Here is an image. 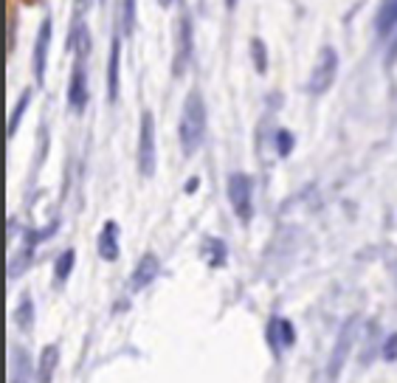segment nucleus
I'll return each instance as SVG.
<instances>
[{
  "label": "nucleus",
  "mask_w": 397,
  "mask_h": 383,
  "mask_svg": "<svg viewBox=\"0 0 397 383\" xmlns=\"http://www.w3.org/2000/svg\"><path fill=\"white\" fill-rule=\"evenodd\" d=\"M268 341L273 344V349L293 344V341H296L293 324H290V321H285V318H273V321H270V327H268Z\"/></svg>",
  "instance_id": "obj_12"
},
{
  "label": "nucleus",
  "mask_w": 397,
  "mask_h": 383,
  "mask_svg": "<svg viewBox=\"0 0 397 383\" xmlns=\"http://www.w3.org/2000/svg\"><path fill=\"white\" fill-rule=\"evenodd\" d=\"M56 364H59V349L54 344H48L40 355V364H37V383H51Z\"/></svg>",
  "instance_id": "obj_13"
},
{
  "label": "nucleus",
  "mask_w": 397,
  "mask_h": 383,
  "mask_svg": "<svg viewBox=\"0 0 397 383\" xmlns=\"http://www.w3.org/2000/svg\"><path fill=\"white\" fill-rule=\"evenodd\" d=\"M203 256H206V262L211 265V268H220V265L226 262V245H223L220 240H211V237H208Z\"/></svg>",
  "instance_id": "obj_16"
},
{
  "label": "nucleus",
  "mask_w": 397,
  "mask_h": 383,
  "mask_svg": "<svg viewBox=\"0 0 397 383\" xmlns=\"http://www.w3.org/2000/svg\"><path fill=\"white\" fill-rule=\"evenodd\" d=\"M82 3H87V0H82Z\"/></svg>",
  "instance_id": "obj_28"
},
{
  "label": "nucleus",
  "mask_w": 397,
  "mask_h": 383,
  "mask_svg": "<svg viewBox=\"0 0 397 383\" xmlns=\"http://www.w3.org/2000/svg\"><path fill=\"white\" fill-rule=\"evenodd\" d=\"M133 28H136V0H125V6H121V32L133 34Z\"/></svg>",
  "instance_id": "obj_18"
},
{
  "label": "nucleus",
  "mask_w": 397,
  "mask_h": 383,
  "mask_svg": "<svg viewBox=\"0 0 397 383\" xmlns=\"http://www.w3.org/2000/svg\"><path fill=\"white\" fill-rule=\"evenodd\" d=\"M375 25H378L380 34H389L397 25V0H383L380 9H378V17H375Z\"/></svg>",
  "instance_id": "obj_14"
},
{
  "label": "nucleus",
  "mask_w": 397,
  "mask_h": 383,
  "mask_svg": "<svg viewBox=\"0 0 397 383\" xmlns=\"http://www.w3.org/2000/svg\"><path fill=\"white\" fill-rule=\"evenodd\" d=\"M380 352H383L386 361H397V333H391V336L383 341V349H380Z\"/></svg>",
  "instance_id": "obj_21"
},
{
  "label": "nucleus",
  "mask_w": 397,
  "mask_h": 383,
  "mask_svg": "<svg viewBox=\"0 0 397 383\" xmlns=\"http://www.w3.org/2000/svg\"><path fill=\"white\" fill-rule=\"evenodd\" d=\"M203 135H206V105H203V96L197 91H192L186 96V102H183L180 124H178V138H180L183 153L192 155L203 144Z\"/></svg>",
  "instance_id": "obj_1"
},
{
  "label": "nucleus",
  "mask_w": 397,
  "mask_h": 383,
  "mask_svg": "<svg viewBox=\"0 0 397 383\" xmlns=\"http://www.w3.org/2000/svg\"><path fill=\"white\" fill-rule=\"evenodd\" d=\"M158 268H161L158 256H155V254H144V256L138 259V265H136L133 276H130V290H144L149 282H155Z\"/></svg>",
  "instance_id": "obj_9"
},
{
  "label": "nucleus",
  "mask_w": 397,
  "mask_h": 383,
  "mask_svg": "<svg viewBox=\"0 0 397 383\" xmlns=\"http://www.w3.org/2000/svg\"><path fill=\"white\" fill-rule=\"evenodd\" d=\"M68 105L76 113H82L87 107V79H85L82 63L74 65V74H71V82H68Z\"/></svg>",
  "instance_id": "obj_10"
},
{
  "label": "nucleus",
  "mask_w": 397,
  "mask_h": 383,
  "mask_svg": "<svg viewBox=\"0 0 397 383\" xmlns=\"http://www.w3.org/2000/svg\"><path fill=\"white\" fill-rule=\"evenodd\" d=\"M12 383H25V372H20V377H14Z\"/></svg>",
  "instance_id": "obj_26"
},
{
  "label": "nucleus",
  "mask_w": 397,
  "mask_h": 383,
  "mask_svg": "<svg viewBox=\"0 0 397 383\" xmlns=\"http://www.w3.org/2000/svg\"><path fill=\"white\" fill-rule=\"evenodd\" d=\"M197 184H200V181H197V178H192V181L186 184V192H195V189H197Z\"/></svg>",
  "instance_id": "obj_24"
},
{
  "label": "nucleus",
  "mask_w": 397,
  "mask_h": 383,
  "mask_svg": "<svg viewBox=\"0 0 397 383\" xmlns=\"http://www.w3.org/2000/svg\"><path fill=\"white\" fill-rule=\"evenodd\" d=\"M158 3H161V6L167 9V6H172V3H175V0H158Z\"/></svg>",
  "instance_id": "obj_27"
},
{
  "label": "nucleus",
  "mask_w": 397,
  "mask_h": 383,
  "mask_svg": "<svg viewBox=\"0 0 397 383\" xmlns=\"http://www.w3.org/2000/svg\"><path fill=\"white\" fill-rule=\"evenodd\" d=\"M99 256L105 262H116L118 259V223L107 220L102 226V234H99Z\"/></svg>",
  "instance_id": "obj_11"
},
{
  "label": "nucleus",
  "mask_w": 397,
  "mask_h": 383,
  "mask_svg": "<svg viewBox=\"0 0 397 383\" xmlns=\"http://www.w3.org/2000/svg\"><path fill=\"white\" fill-rule=\"evenodd\" d=\"M32 321H34V305H32V299H23L20 307H17V324H20V330H32Z\"/></svg>",
  "instance_id": "obj_19"
},
{
  "label": "nucleus",
  "mask_w": 397,
  "mask_h": 383,
  "mask_svg": "<svg viewBox=\"0 0 397 383\" xmlns=\"http://www.w3.org/2000/svg\"><path fill=\"white\" fill-rule=\"evenodd\" d=\"M335 74H339V51L330 48V45H324V48L319 51L316 65H313V74H310V82H308V91L316 94V96L327 94L330 87H332V82H335Z\"/></svg>",
  "instance_id": "obj_3"
},
{
  "label": "nucleus",
  "mask_w": 397,
  "mask_h": 383,
  "mask_svg": "<svg viewBox=\"0 0 397 383\" xmlns=\"http://www.w3.org/2000/svg\"><path fill=\"white\" fill-rule=\"evenodd\" d=\"M290 150H293V135L290 133H279V155H290Z\"/></svg>",
  "instance_id": "obj_22"
},
{
  "label": "nucleus",
  "mask_w": 397,
  "mask_h": 383,
  "mask_svg": "<svg viewBox=\"0 0 397 383\" xmlns=\"http://www.w3.org/2000/svg\"><path fill=\"white\" fill-rule=\"evenodd\" d=\"M355 333H358V318H350L341 333H339V341H335L332 347V358H330V377H339L347 358H350V352H352V344H355Z\"/></svg>",
  "instance_id": "obj_6"
},
{
  "label": "nucleus",
  "mask_w": 397,
  "mask_h": 383,
  "mask_svg": "<svg viewBox=\"0 0 397 383\" xmlns=\"http://www.w3.org/2000/svg\"><path fill=\"white\" fill-rule=\"evenodd\" d=\"M14 14H9V51H14Z\"/></svg>",
  "instance_id": "obj_23"
},
{
  "label": "nucleus",
  "mask_w": 397,
  "mask_h": 383,
  "mask_svg": "<svg viewBox=\"0 0 397 383\" xmlns=\"http://www.w3.org/2000/svg\"><path fill=\"white\" fill-rule=\"evenodd\" d=\"M74 262H76V251L74 248H68L65 254H59V259L54 265V279L56 282H65L71 276V271H74Z\"/></svg>",
  "instance_id": "obj_15"
},
{
  "label": "nucleus",
  "mask_w": 397,
  "mask_h": 383,
  "mask_svg": "<svg viewBox=\"0 0 397 383\" xmlns=\"http://www.w3.org/2000/svg\"><path fill=\"white\" fill-rule=\"evenodd\" d=\"M28 102H32V91H25V94H23V99L17 102V107H14V113H12V119H9V138L17 133V124H20V119H23V113H25Z\"/></svg>",
  "instance_id": "obj_20"
},
{
  "label": "nucleus",
  "mask_w": 397,
  "mask_h": 383,
  "mask_svg": "<svg viewBox=\"0 0 397 383\" xmlns=\"http://www.w3.org/2000/svg\"><path fill=\"white\" fill-rule=\"evenodd\" d=\"M226 9L234 12V9H237V0H226Z\"/></svg>",
  "instance_id": "obj_25"
},
{
  "label": "nucleus",
  "mask_w": 397,
  "mask_h": 383,
  "mask_svg": "<svg viewBox=\"0 0 397 383\" xmlns=\"http://www.w3.org/2000/svg\"><path fill=\"white\" fill-rule=\"evenodd\" d=\"M192 48H195V37H192V17L183 14L178 20L175 28V60H172V74L180 76L186 71V65L192 63Z\"/></svg>",
  "instance_id": "obj_5"
},
{
  "label": "nucleus",
  "mask_w": 397,
  "mask_h": 383,
  "mask_svg": "<svg viewBox=\"0 0 397 383\" xmlns=\"http://www.w3.org/2000/svg\"><path fill=\"white\" fill-rule=\"evenodd\" d=\"M155 124H152V113L144 110L141 113V127H138V172L144 178H152L155 175Z\"/></svg>",
  "instance_id": "obj_2"
},
{
  "label": "nucleus",
  "mask_w": 397,
  "mask_h": 383,
  "mask_svg": "<svg viewBox=\"0 0 397 383\" xmlns=\"http://www.w3.org/2000/svg\"><path fill=\"white\" fill-rule=\"evenodd\" d=\"M251 56H254V65H257V74H265L268 71V48L259 37L251 40Z\"/></svg>",
  "instance_id": "obj_17"
},
{
  "label": "nucleus",
  "mask_w": 397,
  "mask_h": 383,
  "mask_svg": "<svg viewBox=\"0 0 397 383\" xmlns=\"http://www.w3.org/2000/svg\"><path fill=\"white\" fill-rule=\"evenodd\" d=\"M228 200H231V209L239 217V223H248L254 215V206H251V178L246 172L228 175Z\"/></svg>",
  "instance_id": "obj_4"
},
{
  "label": "nucleus",
  "mask_w": 397,
  "mask_h": 383,
  "mask_svg": "<svg viewBox=\"0 0 397 383\" xmlns=\"http://www.w3.org/2000/svg\"><path fill=\"white\" fill-rule=\"evenodd\" d=\"M121 91V40L113 37L110 56H107V102L113 105Z\"/></svg>",
  "instance_id": "obj_8"
},
{
  "label": "nucleus",
  "mask_w": 397,
  "mask_h": 383,
  "mask_svg": "<svg viewBox=\"0 0 397 383\" xmlns=\"http://www.w3.org/2000/svg\"><path fill=\"white\" fill-rule=\"evenodd\" d=\"M51 37H54V23H51V17H45V20L40 23L37 43H34V54H32V71H34V79H37L40 85L45 82V65H48Z\"/></svg>",
  "instance_id": "obj_7"
}]
</instances>
